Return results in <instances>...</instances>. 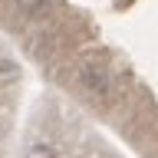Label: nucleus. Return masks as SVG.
Masks as SVG:
<instances>
[]
</instances>
